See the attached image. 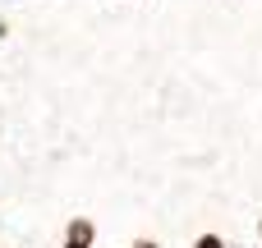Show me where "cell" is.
I'll return each mask as SVG.
<instances>
[{
  "mask_svg": "<svg viewBox=\"0 0 262 248\" xmlns=\"http://www.w3.org/2000/svg\"><path fill=\"white\" fill-rule=\"evenodd\" d=\"M258 239H262V221H258Z\"/></svg>",
  "mask_w": 262,
  "mask_h": 248,
  "instance_id": "cell-4",
  "label": "cell"
},
{
  "mask_svg": "<svg viewBox=\"0 0 262 248\" xmlns=\"http://www.w3.org/2000/svg\"><path fill=\"white\" fill-rule=\"evenodd\" d=\"M193 248H226V239H221V235H198Z\"/></svg>",
  "mask_w": 262,
  "mask_h": 248,
  "instance_id": "cell-2",
  "label": "cell"
},
{
  "mask_svg": "<svg viewBox=\"0 0 262 248\" xmlns=\"http://www.w3.org/2000/svg\"><path fill=\"white\" fill-rule=\"evenodd\" d=\"M92 239H97V226H92L88 216H74V221L64 226V244H74V248H92Z\"/></svg>",
  "mask_w": 262,
  "mask_h": 248,
  "instance_id": "cell-1",
  "label": "cell"
},
{
  "mask_svg": "<svg viewBox=\"0 0 262 248\" xmlns=\"http://www.w3.org/2000/svg\"><path fill=\"white\" fill-rule=\"evenodd\" d=\"M60 248H74V244H60Z\"/></svg>",
  "mask_w": 262,
  "mask_h": 248,
  "instance_id": "cell-5",
  "label": "cell"
},
{
  "mask_svg": "<svg viewBox=\"0 0 262 248\" xmlns=\"http://www.w3.org/2000/svg\"><path fill=\"white\" fill-rule=\"evenodd\" d=\"M134 248H161L157 239H134Z\"/></svg>",
  "mask_w": 262,
  "mask_h": 248,
  "instance_id": "cell-3",
  "label": "cell"
}]
</instances>
